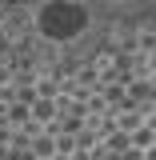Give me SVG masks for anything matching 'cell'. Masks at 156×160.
<instances>
[{
	"label": "cell",
	"mask_w": 156,
	"mask_h": 160,
	"mask_svg": "<svg viewBox=\"0 0 156 160\" xmlns=\"http://www.w3.org/2000/svg\"><path fill=\"white\" fill-rule=\"evenodd\" d=\"M156 16V0H0V28L44 56L80 60L112 32Z\"/></svg>",
	"instance_id": "6da1fadb"
},
{
	"label": "cell",
	"mask_w": 156,
	"mask_h": 160,
	"mask_svg": "<svg viewBox=\"0 0 156 160\" xmlns=\"http://www.w3.org/2000/svg\"><path fill=\"white\" fill-rule=\"evenodd\" d=\"M0 160H20V156H16V152H8V148L0 144Z\"/></svg>",
	"instance_id": "7a4b0ae2"
}]
</instances>
